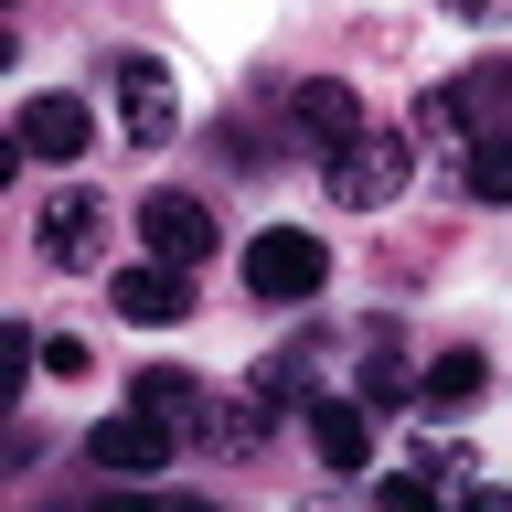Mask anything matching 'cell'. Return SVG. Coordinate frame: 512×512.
Wrapping results in <instances>:
<instances>
[{
	"label": "cell",
	"instance_id": "obj_1",
	"mask_svg": "<svg viewBox=\"0 0 512 512\" xmlns=\"http://www.w3.org/2000/svg\"><path fill=\"white\" fill-rule=\"evenodd\" d=\"M512 128V64L491 54V64H459L448 86H416V139L427 150H470V139H502Z\"/></svg>",
	"mask_w": 512,
	"mask_h": 512
},
{
	"label": "cell",
	"instance_id": "obj_2",
	"mask_svg": "<svg viewBox=\"0 0 512 512\" xmlns=\"http://www.w3.org/2000/svg\"><path fill=\"white\" fill-rule=\"evenodd\" d=\"M406 171H416L406 139H395V128H363V139H342V150L320 160V192H331L342 214H384V203L406 192Z\"/></svg>",
	"mask_w": 512,
	"mask_h": 512
},
{
	"label": "cell",
	"instance_id": "obj_3",
	"mask_svg": "<svg viewBox=\"0 0 512 512\" xmlns=\"http://www.w3.org/2000/svg\"><path fill=\"white\" fill-rule=\"evenodd\" d=\"M235 267H246V299H267V310H299V299H320V288H331V256H320L310 224H267Z\"/></svg>",
	"mask_w": 512,
	"mask_h": 512
},
{
	"label": "cell",
	"instance_id": "obj_4",
	"mask_svg": "<svg viewBox=\"0 0 512 512\" xmlns=\"http://www.w3.org/2000/svg\"><path fill=\"white\" fill-rule=\"evenodd\" d=\"M107 86H118V128L139 150H171V128H182V86H171V64L160 54H118L107 64Z\"/></svg>",
	"mask_w": 512,
	"mask_h": 512
},
{
	"label": "cell",
	"instance_id": "obj_5",
	"mask_svg": "<svg viewBox=\"0 0 512 512\" xmlns=\"http://www.w3.org/2000/svg\"><path fill=\"white\" fill-rule=\"evenodd\" d=\"M171 448H182V427H160V416H107V427H86V470H107V480H150V470H171Z\"/></svg>",
	"mask_w": 512,
	"mask_h": 512
},
{
	"label": "cell",
	"instance_id": "obj_6",
	"mask_svg": "<svg viewBox=\"0 0 512 512\" xmlns=\"http://www.w3.org/2000/svg\"><path fill=\"white\" fill-rule=\"evenodd\" d=\"M107 310L139 320V331H171V320H192V267L139 256V267H118V278H107Z\"/></svg>",
	"mask_w": 512,
	"mask_h": 512
},
{
	"label": "cell",
	"instance_id": "obj_7",
	"mask_svg": "<svg viewBox=\"0 0 512 512\" xmlns=\"http://www.w3.org/2000/svg\"><path fill=\"white\" fill-rule=\"evenodd\" d=\"M139 246L150 256H171V267H192V256H214V203L203 192H139Z\"/></svg>",
	"mask_w": 512,
	"mask_h": 512
},
{
	"label": "cell",
	"instance_id": "obj_8",
	"mask_svg": "<svg viewBox=\"0 0 512 512\" xmlns=\"http://www.w3.org/2000/svg\"><path fill=\"white\" fill-rule=\"evenodd\" d=\"M96 235H107V203H96L86 182H64L54 203L32 214V256H43V267H86V256H96Z\"/></svg>",
	"mask_w": 512,
	"mask_h": 512
},
{
	"label": "cell",
	"instance_id": "obj_9",
	"mask_svg": "<svg viewBox=\"0 0 512 512\" xmlns=\"http://www.w3.org/2000/svg\"><path fill=\"white\" fill-rule=\"evenodd\" d=\"M11 150L22 160H86L96 150V118H86V96H22V128H11Z\"/></svg>",
	"mask_w": 512,
	"mask_h": 512
},
{
	"label": "cell",
	"instance_id": "obj_10",
	"mask_svg": "<svg viewBox=\"0 0 512 512\" xmlns=\"http://www.w3.org/2000/svg\"><path fill=\"white\" fill-rule=\"evenodd\" d=\"M299 427H310L320 470H342V480L374 459V406H363V395H310V406H299Z\"/></svg>",
	"mask_w": 512,
	"mask_h": 512
},
{
	"label": "cell",
	"instance_id": "obj_11",
	"mask_svg": "<svg viewBox=\"0 0 512 512\" xmlns=\"http://www.w3.org/2000/svg\"><path fill=\"white\" fill-rule=\"evenodd\" d=\"M288 128H299V139L331 160L342 139H363L374 118H363V96H352V86H331V75H299V86H288Z\"/></svg>",
	"mask_w": 512,
	"mask_h": 512
},
{
	"label": "cell",
	"instance_id": "obj_12",
	"mask_svg": "<svg viewBox=\"0 0 512 512\" xmlns=\"http://www.w3.org/2000/svg\"><path fill=\"white\" fill-rule=\"evenodd\" d=\"M416 384H427V374L406 363L395 320H363V331H352V395H363V406H406Z\"/></svg>",
	"mask_w": 512,
	"mask_h": 512
},
{
	"label": "cell",
	"instance_id": "obj_13",
	"mask_svg": "<svg viewBox=\"0 0 512 512\" xmlns=\"http://www.w3.org/2000/svg\"><path fill=\"white\" fill-rule=\"evenodd\" d=\"M278 395H267V384H246V395H214V406H203V448H214V459H256V448L278 438Z\"/></svg>",
	"mask_w": 512,
	"mask_h": 512
},
{
	"label": "cell",
	"instance_id": "obj_14",
	"mask_svg": "<svg viewBox=\"0 0 512 512\" xmlns=\"http://www.w3.org/2000/svg\"><path fill=\"white\" fill-rule=\"evenodd\" d=\"M128 406L160 416V427H182V438H203V406H214V395H203L182 363H139V374H128Z\"/></svg>",
	"mask_w": 512,
	"mask_h": 512
},
{
	"label": "cell",
	"instance_id": "obj_15",
	"mask_svg": "<svg viewBox=\"0 0 512 512\" xmlns=\"http://www.w3.org/2000/svg\"><path fill=\"white\" fill-rule=\"evenodd\" d=\"M320 352H331V331H288V342L267 352V363H256L246 384H267L278 406H310V395H320Z\"/></svg>",
	"mask_w": 512,
	"mask_h": 512
},
{
	"label": "cell",
	"instance_id": "obj_16",
	"mask_svg": "<svg viewBox=\"0 0 512 512\" xmlns=\"http://www.w3.org/2000/svg\"><path fill=\"white\" fill-rule=\"evenodd\" d=\"M459 192H470V203H512V128L459 150Z\"/></svg>",
	"mask_w": 512,
	"mask_h": 512
},
{
	"label": "cell",
	"instance_id": "obj_17",
	"mask_svg": "<svg viewBox=\"0 0 512 512\" xmlns=\"http://www.w3.org/2000/svg\"><path fill=\"white\" fill-rule=\"evenodd\" d=\"M416 395H427V406H480V395H491V363H480V352H438Z\"/></svg>",
	"mask_w": 512,
	"mask_h": 512
},
{
	"label": "cell",
	"instance_id": "obj_18",
	"mask_svg": "<svg viewBox=\"0 0 512 512\" xmlns=\"http://www.w3.org/2000/svg\"><path fill=\"white\" fill-rule=\"evenodd\" d=\"M86 363H96L86 331H43V374H86Z\"/></svg>",
	"mask_w": 512,
	"mask_h": 512
},
{
	"label": "cell",
	"instance_id": "obj_19",
	"mask_svg": "<svg viewBox=\"0 0 512 512\" xmlns=\"http://www.w3.org/2000/svg\"><path fill=\"white\" fill-rule=\"evenodd\" d=\"M438 11H448V22H502L512 0H438Z\"/></svg>",
	"mask_w": 512,
	"mask_h": 512
}]
</instances>
